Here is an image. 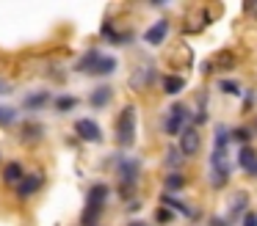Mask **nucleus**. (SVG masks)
I'll return each mask as SVG.
<instances>
[{"label": "nucleus", "instance_id": "obj_1", "mask_svg": "<svg viewBox=\"0 0 257 226\" xmlns=\"http://www.w3.org/2000/svg\"><path fill=\"white\" fill-rule=\"evenodd\" d=\"M227 127L218 124L216 127V149H213V157H210V176H213V187H224V182H227L229 171H232V165H229L227 160Z\"/></svg>", "mask_w": 257, "mask_h": 226}, {"label": "nucleus", "instance_id": "obj_2", "mask_svg": "<svg viewBox=\"0 0 257 226\" xmlns=\"http://www.w3.org/2000/svg\"><path fill=\"white\" fill-rule=\"evenodd\" d=\"M133 141H136V108L127 105L116 119V143L127 149L133 146Z\"/></svg>", "mask_w": 257, "mask_h": 226}, {"label": "nucleus", "instance_id": "obj_3", "mask_svg": "<svg viewBox=\"0 0 257 226\" xmlns=\"http://www.w3.org/2000/svg\"><path fill=\"white\" fill-rule=\"evenodd\" d=\"M199 146H202L199 132H196L194 127H185L183 135H180V152H183V157H194V154L199 152Z\"/></svg>", "mask_w": 257, "mask_h": 226}, {"label": "nucleus", "instance_id": "obj_4", "mask_svg": "<svg viewBox=\"0 0 257 226\" xmlns=\"http://www.w3.org/2000/svg\"><path fill=\"white\" fill-rule=\"evenodd\" d=\"M183 130H185V108L172 105V113L166 119V135H183Z\"/></svg>", "mask_w": 257, "mask_h": 226}, {"label": "nucleus", "instance_id": "obj_5", "mask_svg": "<svg viewBox=\"0 0 257 226\" xmlns=\"http://www.w3.org/2000/svg\"><path fill=\"white\" fill-rule=\"evenodd\" d=\"M75 132H78L83 141H89V143H94V141H100V138H102L100 124L91 121V119H78V121H75Z\"/></svg>", "mask_w": 257, "mask_h": 226}, {"label": "nucleus", "instance_id": "obj_6", "mask_svg": "<svg viewBox=\"0 0 257 226\" xmlns=\"http://www.w3.org/2000/svg\"><path fill=\"white\" fill-rule=\"evenodd\" d=\"M39 187H42V176L39 174H31V176H25V179L17 185V196L20 198H28V196H34Z\"/></svg>", "mask_w": 257, "mask_h": 226}, {"label": "nucleus", "instance_id": "obj_7", "mask_svg": "<svg viewBox=\"0 0 257 226\" xmlns=\"http://www.w3.org/2000/svg\"><path fill=\"white\" fill-rule=\"evenodd\" d=\"M166 33H169V22L161 20V22H155V25H152L150 31L144 33V42H147V44H163Z\"/></svg>", "mask_w": 257, "mask_h": 226}, {"label": "nucleus", "instance_id": "obj_8", "mask_svg": "<svg viewBox=\"0 0 257 226\" xmlns=\"http://www.w3.org/2000/svg\"><path fill=\"white\" fill-rule=\"evenodd\" d=\"M119 176H122V182L127 187H133L136 176H139V163H136V160H122V163H119Z\"/></svg>", "mask_w": 257, "mask_h": 226}, {"label": "nucleus", "instance_id": "obj_9", "mask_svg": "<svg viewBox=\"0 0 257 226\" xmlns=\"http://www.w3.org/2000/svg\"><path fill=\"white\" fill-rule=\"evenodd\" d=\"M238 163H240V168L249 171V174H251V171H257V152L251 146H243V149H240Z\"/></svg>", "mask_w": 257, "mask_h": 226}, {"label": "nucleus", "instance_id": "obj_10", "mask_svg": "<svg viewBox=\"0 0 257 226\" xmlns=\"http://www.w3.org/2000/svg\"><path fill=\"white\" fill-rule=\"evenodd\" d=\"M185 88V77H180V75H166L163 77V91L166 94H180Z\"/></svg>", "mask_w": 257, "mask_h": 226}, {"label": "nucleus", "instance_id": "obj_11", "mask_svg": "<svg viewBox=\"0 0 257 226\" xmlns=\"http://www.w3.org/2000/svg\"><path fill=\"white\" fill-rule=\"evenodd\" d=\"M3 176H6V182H12V185H20V182L25 179L23 165H20V163H9L6 168H3Z\"/></svg>", "mask_w": 257, "mask_h": 226}, {"label": "nucleus", "instance_id": "obj_12", "mask_svg": "<svg viewBox=\"0 0 257 226\" xmlns=\"http://www.w3.org/2000/svg\"><path fill=\"white\" fill-rule=\"evenodd\" d=\"M105 196H108V185H94L89 190V207H102V201H105Z\"/></svg>", "mask_w": 257, "mask_h": 226}, {"label": "nucleus", "instance_id": "obj_13", "mask_svg": "<svg viewBox=\"0 0 257 226\" xmlns=\"http://www.w3.org/2000/svg\"><path fill=\"white\" fill-rule=\"evenodd\" d=\"M108 99H111V88L108 86H100L94 94H91V105H94V108H105Z\"/></svg>", "mask_w": 257, "mask_h": 226}, {"label": "nucleus", "instance_id": "obj_14", "mask_svg": "<svg viewBox=\"0 0 257 226\" xmlns=\"http://www.w3.org/2000/svg\"><path fill=\"white\" fill-rule=\"evenodd\" d=\"M113 69H116V61H113V58H108V55H102V58L97 61V66H94V72H97V75H111Z\"/></svg>", "mask_w": 257, "mask_h": 226}, {"label": "nucleus", "instance_id": "obj_15", "mask_svg": "<svg viewBox=\"0 0 257 226\" xmlns=\"http://www.w3.org/2000/svg\"><path fill=\"white\" fill-rule=\"evenodd\" d=\"M97 218H100V207H89V204H86L83 215H80V223H83V226H94Z\"/></svg>", "mask_w": 257, "mask_h": 226}, {"label": "nucleus", "instance_id": "obj_16", "mask_svg": "<svg viewBox=\"0 0 257 226\" xmlns=\"http://www.w3.org/2000/svg\"><path fill=\"white\" fill-rule=\"evenodd\" d=\"M161 198H163V204H169V207H174V209H177V212H185V215H191V209L185 207L183 201H177V198H174V196H169V193H166V196H161Z\"/></svg>", "mask_w": 257, "mask_h": 226}, {"label": "nucleus", "instance_id": "obj_17", "mask_svg": "<svg viewBox=\"0 0 257 226\" xmlns=\"http://www.w3.org/2000/svg\"><path fill=\"white\" fill-rule=\"evenodd\" d=\"M14 119H17V113H14L12 108H3V105H0V127H9Z\"/></svg>", "mask_w": 257, "mask_h": 226}, {"label": "nucleus", "instance_id": "obj_18", "mask_svg": "<svg viewBox=\"0 0 257 226\" xmlns=\"http://www.w3.org/2000/svg\"><path fill=\"white\" fill-rule=\"evenodd\" d=\"M75 105H78V99H75V97H58L56 99V108L61 110V113H67V110L75 108Z\"/></svg>", "mask_w": 257, "mask_h": 226}, {"label": "nucleus", "instance_id": "obj_19", "mask_svg": "<svg viewBox=\"0 0 257 226\" xmlns=\"http://www.w3.org/2000/svg\"><path fill=\"white\" fill-rule=\"evenodd\" d=\"M243 207H246V193H238V196H235V201H232V207H229V218H232L235 212H240Z\"/></svg>", "mask_w": 257, "mask_h": 226}, {"label": "nucleus", "instance_id": "obj_20", "mask_svg": "<svg viewBox=\"0 0 257 226\" xmlns=\"http://www.w3.org/2000/svg\"><path fill=\"white\" fill-rule=\"evenodd\" d=\"M183 185H185V179H183L180 174H172V176L166 179V187H169V190H177V187H183Z\"/></svg>", "mask_w": 257, "mask_h": 226}, {"label": "nucleus", "instance_id": "obj_21", "mask_svg": "<svg viewBox=\"0 0 257 226\" xmlns=\"http://www.w3.org/2000/svg\"><path fill=\"white\" fill-rule=\"evenodd\" d=\"M42 102H47V94H36V97H28V99H25V105H28V108H39Z\"/></svg>", "mask_w": 257, "mask_h": 226}, {"label": "nucleus", "instance_id": "obj_22", "mask_svg": "<svg viewBox=\"0 0 257 226\" xmlns=\"http://www.w3.org/2000/svg\"><path fill=\"white\" fill-rule=\"evenodd\" d=\"M155 220H158V223H169V220H172V209L161 207V209L155 212Z\"/></svg>", "mask_w": 257, "mask_h": 226}, {"label": "nucleus", "instance_id": "obj_23", "mask_svg": "<svg viewBox=\"0 0 257 226\" xmlns=\"http://www.w3.org/2000/svg\"><path fill=\"white\" fill-rule=\"evenodd\" d=\"M218 88H221V91H227V94H238L240 91L238 83H232V80H221V83H218Z\"/></svg>", "mask_w": 257, "mask_h": 226}, {"label": "nucleus", "instance_id": "obj_24", "mask_svg": "<svg viewBox=\"0 0 257 226\" xmlns=\"http://www.w3.org/2000/svg\"><path fill=\"white\" fill-rule=\"evenodd\" d=\"M232 138H235V141H246V138H249V130H243V127H238V130L232 132Z\"/></svg>", "mask_w": 257, "mask_h": 226}, {"label": "nucleus", "instance_id": "obj_25", "mask_svg": "<svg viewBox=\"0 0 257 226\" xmlns=\"http://www.w3.org/2000/svg\"><path fill=\"white\" fill-rule=\"evenodd\" d=\"M246 226H257V215H254V212L246 215Z\"/></svg>", "mask_w": 257, "mask_h": 226}, {"label": "nucleus", "instance_id": "obj_26", "mask_svg": "<svg viewBox=\"0 0 257 226\" xmlns=\"http://www.w3.org/2000/svg\"><path fill=\"white\" fill-rule=\"evenodd\" d=\"M6 91H9V88H6V86H3V83H0V94H6Z\"/></svg>", "mask_w": 257, "mask_h": 226}, {"label": "nucleus", "instance_id": "obj_27", "mask_svg": "<svg viewBox=\"0 0 257 226\" xmlns=\"http://www.w3.org/2000/svg\"><path fill=\"white\" fill-rule=\"evenodd\" d=\"M213 226H224V223H221V220H218V218H216V220H213Z\"/></svg>", "mask_w": 257, "mask_h": 226}, {"label": "nucleus", "instance_id": "obj_28", "mask_svg": "<svg viewBox=\"0 0 257 226\" xmlns=\"http://www.w3.org/2000/svg\"><path fill=\"white\" fill-rule=\"evenodd\" d=\"M130 226H144V223H130Z\"/></svg>", "mask_w": 257, "mask_h": 226}]
</instances>
